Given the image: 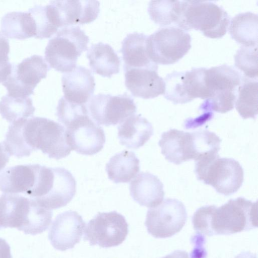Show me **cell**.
I'll list each match as a JSON object with an SVG mask.
<instances>
[{
	"mask_svg": "<svg viewBox=\"0 0 258 258\" xmlns=\"http://www.w3.org/2000/svg\"><path fill=\"white\" fill-rule=\"evenodd\" d=\"M10 156L20 158L41 150L49 158L60 159L72 150L66 129L59 123L42 117H32L11 123L3 144Z\"/></svg>",
	"mask_w": 258,
	"mask_h": 258,
	"instance_id": "cell-1",
	"label": "cell"
},
{
	"mask_svg": "<svg viewBox=\"0 0 258 258\" xmlns=\"http://www.w3.org/2000/svg\"><path fill=\"white\" fill-rule=\"evenodd\" d=\"M192 223L197 233L206 236L229 235L254 229L257 227V202L239 197L218 208L205 206L194 213Z\"/></svg>",
	"mask_w": 258,
	"mask_h": 258,
	"instance_id": "cell-2",
	"label": "cell"
},
{
	"mask_svg": "<svg viewBox=\"0 0 258 258\" xmlns=\"http://www.w3.org/2000/svg\"><path fill=\"white\" fill-rule=\"evenodd\" d=\"M52 216L51 210L40 207L29 197L17 194L0 196V228H15L35 235L47 229Z\"/></svg>",
	"mask_w": 258,
	"mask_h": 258,
	"instance_id": "cell-3",
	"label": "cell"
},
{
	"mask_svg": "<svg viewBox=\"0 0 258 258\" xmlns=\"http://www.w3.org/2000/svg\"><path fill=\"white\" fill-rule=\"evenodd\" d=\"M230 21L227 13L210 1H181L176 27L201 31L206 37L219 38L226 33Z\"/></svg>",
	"mask_w": 258,
	"mask_h": 258,
	"instance_id": "cell-4",
	"label": "cell"
},
{
	"mask_svg": "<svg viewBox=\"0 0 258 258\" xmlns=\"http://www.w3.org/2000/svg\"><path fill=\"white\" fill-rule=\"evenodd\" d=\"M197 178L211 185L220 194L229 196L241 186L244 172L240 163L229 158H220L219 154L211 155L196 161Z\"/></svg>",
	"mask_w": 258,
	"mask_h": 258,
	"instance_id": "cell-5",
	"label": "cell"
},
{
	"mask_svg": "<svg viewBox=\"0 0 258 258\" xmlns=\"http://www.w3.org/2000/svg\"><path fill=\"white\" fill-rule=\"evenodd\" d=\"M242 79V75L232 66L223 64L206 68L205 81L209 97L202 106L221 113L232 110Z\"/></svg>",
	"mask_w": 258,
	"mask_h": 258,
	"instance_id": "cell-6",
	"label": "cell"
},
{
	"mask_svg": "<svg viewBox=\"0 0 258 258\" xmlns=\"http://www.w3.org/2000/svg\"><path fill=\"white\" fill-rule=\"evenodd\" d=\"M45 48V58L49 66L62 73L72 71L78 58L88 50L89 37L79 26L61 28Z\"/></svg>",
	"mask_w": 258,
	"mask_h": 258,
	"instance_id": "cell-7",
	"label": "cell"
},
{
	"mask_svg": "<svg viewBox=\"0 0 258 258\" xmlns=\"http://www.w3.org/2000/svg\"><path fill=\"white\" fill-rule=\"evenodd\" d=\"M191 36L174 26L163 27L148 36L147 52L155 63L171 64L182 58L191 48Z\"/></svg>",
	"mask_w": 258,
	"mask_h": 258,
	"instance_id": "cell-8",
	"label": "cell"
},
{
	"mask_svg": "<svg viewBox=\"0 0 258 258\" xmlns=\"http://www.w3.org/2000/svg\"><path fill=\"white\" fill-rule=\"evenodd\" d=\"M206 68H194L186 72L174 71L164 79V97L175 104H185L197 98H209L205 81Z\"/></svg>",
	"mask_w": 258,
	"mask_h": 258,
	"instance_id": "cell-9",
	"label": "cell"
},
{
	"mask_svg": "<svg viewBox=\"0 0 258 258\" xmlns=\"http://www.w3.org/2000/svg\"><path fill=\"white\" fill-rule=\"evenodd\" d=\"M87 107L92 120L105 126L121 123L137 110L134 99L126 93L116 96L98 94L90 98Z\"/></svg>",
	"mask_w": 258,
	"mask_h": 258,
	"instance_id": "cell-10",
	"label": "cell"
},
{
	"mask_svg": "<svg viewBox=\"0 0 258 258\" xmlns=\"http://www.w3.org/2000/svg\"><path fill=\"white\" fill-rule=\"evenodd\" d=\"M187 217L183 204L176 199L168 198L148 211L145 225L148 233L153 237L165 238L179 232Z\"/></svg>",
	"mask_w": 258,
	"mask_h": 258,
	"instance_id": "cell-11",
	"label": "cell"
},
{
	"mask_svg": "<svg viewBox=\"0 0 258 258\" xmlns=\"http://www.w3.org/2000/svg\"><path fill=\"white\" fill-rule=\"evenodd\" d=\"M128 232V224L123 215L116 211L99 212L87 224L84 240L91 245L111 247L122 243Z\"/></svg>",
	"mask_w": 258,
	"mask_h": 258,
	"instance_id": "cell-12",
	"label": "cell"
},
{
	"mask_svg": "<svg viewBox=\"0 0 258 258\" xmlns=\"http://www.w3.org/2000/svg\"><path fill=\"white\" fill-rule=\"evenodd\" d=\"M49 70L42 56L33 55L13 66L11 74L2 84L9 95L28 97L41 80L46 78Z\"/></svg>",
	"mask_w": 258,
	"mask_h": 258,
	"instance_id": "cell-13",
	"label": "cell"
},
{
	"mask_svg": "<svg viewBox=\"0 0 258 258\" xmlns=\"http://www.w3.org/2000/svg\"><path fill=\"white\" fill-rule=\"evenodd\" d=\"M66 129L68 144L79 154L93 155L103 148L106 141L104 130L89 114L74 120Z\"/></svg>",
	"mask_w": 258,
	"mask_h": 258,
	"instance_id": "cell-14",
	"label": "cell"
},
{
	"mask_svg": "<svg viewBox=\"0 0 258 258\" xmlns=\"http://www.w3.org/2000/svg\"><path fill=\"white\" fill-rule=\"evenodd\" d=\"M85 223L77 212L68 211L58 215L48 233V239L56 249L64 251L73 248L80 241Z\"/></svg>",
	"mask_w": 258,
	"mask_h": 258,
	"instance_id": "cell-15",
	"label": "cell"
},
{
	"mask_svg": "<svg viewBox=\"0 0 258 258\" xmlns=\"http://www.w3.org/2000/svg\"><path fill=\"white\" fill-rule=\"evenodd\" d=\"M50 4L58 28L91 23L100 12L98 1H53Z\"/></svg>",
	"mask_w": 258,
	"mask_h": 258,
	"instance_id": "cell-16",
	"label": "cell"
},
{
	"mask_svg": "<svg viewBox=\"0 0 258 258\" xmlns=\"http://www.w3.org/2000/svg\"><path fill=\"white\" fill-rule=\"evenodd\" d=\"M157 70L158 68L124 69L126 87L134 96L143 99L163 95L165 84Z\"/></svg>",
	"mask_w": 258,
	"mask_h": 258,
	"instance_id": "cell-17",
	"label": "cell"
},
{
	"mask_svg": "<svg viewBox=\"0 0 258 258\" xmlns=\"http://www.w3.org/2000/svg\"><path fill=\"white\" fill-rule=\"evenodd\" d=\"M76 181L72 174L63 167L54 168V174L45 196L37 203L51 210L66 206L74 198Z\"/></svg>",
	"mask_w": 258,
	"mask_h": 258,
	"instance_id": "cell-18",
	"label": "cell"
},
{
	"mask_svg": "<svg viewBox=\"0 0 258 258\" xmlns=\"http://www.w3.org/2000/svg\"><path fill=\"white\" fill-rule=\"evenodd\" d=\"M63 97L68 101L87 104L94 93L95 82L92 72L79 66L72 71L65 73L61 78Z\"/></svg>",
	"mask_w": 258,
	"mask_h": 258,
	"instance_id": "cell-19",
	"label": "cell"
},
{
	"mask_svg": "<svg viewBox=\"0 0 258 258\" xmlns=\"http://www.w3.org/2000/svg\"><path fill=\"white\" fill-rule=\"evenodd\" d=\"M40 165H18L0 174V191L5 194L28 195L36 182Z\"/></svg>",
	"mask_w": 258,
	"mask_h": 258,
	"instance_id": "cell-20",
	"label": "cell"
},
{
	"mask_svg": "<svg viewBox=\"0 0 258 258\" xmlns=\"http://www.w3.org/2000/svg\"><path fill=\"white\" fill-rule=\"evenodd\" d=\"M158 144L161 153L170 162L179 165L194 160L191 133L171 129L162 134Z\"/></svg>",
	"mask_w": 258,
	"mask_h": 258,
	"instance_id": "cell-21",
	"label": "cell"
},
{
	"mask_svg": "<svg viewBox=\"0 0 258 258\" xmlns=\"http://www.w3.org/2000/svg\"><path fill=\"white\" fill-rule=\"evenodd\" d=\"M129 189L135 201L141 206L151 208L159 206L165 195L162 182L148 172L138 174L130 182Z\"/></svg>",
	"mask_w": 258,
	"mask_h": 258,
	"instance_id": "cell-22",
	"label": "cell"
},
{
	"mask_svg": "<svg viewBox=\"0 0 258 258\" xmlns=\"http://www.w3.org/2000/svg\"><path fill=\"white\" fill-rule=\"evenodd\" d=\"M120 144L128 149H137L143 146L153 134L151 123L141 114H134L117 127Z\"/></svg>",
	"mask_w": 258,
	"mask_h": 258,
	"instance_id": "cell-23",
	"label": "cell"
},
{
	"mask_svg": "<svg viewBox=\"0 0 258 258\" xmlns=\"http://www.w3.org/2000/svg\"><path fill=\"white\" fill-rule=\"evenodd\" d=\"M148 36L143 33H130L122 42L120 51L123 68H157L158 64L150 58L147 50Z\"/></svg>",
	"mask_w": 258,
	"mask_h": 258,
	"instance_id": "cell-24",
	"label": "cell"
},
{
	"mask_svg": "<svg viewBox=\"0 0 258 258\" xmlns=\"http://www.w3.org/2000/svg\"><path fill=\"white\" fill-rule=\"evenodd\" d=\"M87 57L91 70L95 74L110 78L119 72L120 60L108 44H93L88 49Z\"/></svg>",
	"mask_w": 258,
	"mask_h": 258,
	"instance_id": "cell-25",
	"label": "cell"
},
{
	"mask_svg": "<svg viewBox=\"0 0 258 258\" xmlns=\"http://www.w3.org/2000/svg\"><path fill=\"white\" fill-rule=\"evenodd\" d=\"M108 178L115 183L129 182L140 171V160L132 151L123 150L106 164Z\"/></svg>",
	"mask_w": 258,
	"mask_h": 258,
	"instance_id": "cell-26",
	"label": "cell"
},
{
	"mask_svg": "<svg viewBox=\"0 0 258 258\" xmlns=\"http://www.w3.org/2000/svg\"><path fill=\"white\" fill-rule=\"evenodd\" d=\"M229 32L231 37L242 46H257L258 16L250 12L236 15L230 21Z\"/></svg>",
	"mask_w": 258,
	"mask_h": 258,
	"instance_id": "cell-27",
	"label": "cell"
},
{
	"mask_svg": "<svg viewBox=\"0 0 258 258\" xmlns=\"http://www.w3.org/2000/svg\"><path fill=\"white\" fill-rule=\"evenodd\" d=\"M3 35L7 38L24 39L35 36L36 28L32 15L28 12H12L1 20Z\"/></svg>",
	"mask_w": 258,
	"mask_h": 258,
	"instance_id": "cell-28",
	"label": "cell"
},
{
	"mask_svg": "<svg viewBox=\"0 0 258 258\" xmlns=\"http://www.w3.org/2000/svg\"><path fill=\"white\" fill-rule=\"evenodd\" d=\"M257 80L242 76L235 104L237 111L243 119L255 118L257 114Z\"/></svg>",
	"mask_w": 258,
	"mask_h": 258,
	"instance_id": "cell-29",
	"label": "cell"
},
{
	"mask_svg": "<svg viewBox=\"0 0 258 258\" xmlns=\"http://www.w3.org/2000/svg\"><path fill=\"white\" fill-rule=\"evenodd\" d=\"M35 110L29 97L6 94L0 101V113L3 118L12 123L32 116Z\"/></svg>",
	"mask_w": 258,
	"mask_h": 258,
	"instance_id": "cell-30",
	"label": "cell"
},
{
	"mask_svg": "<svg viewBox=\"0 0 258 258\" xmlns=\"http://www.w3.org/2000/svg\"><path fill=\"white\" fill-rule=\"evenodd\" d=\"M180 1H151L148 12L151 19L161 26H176L180 13Z\"/></svg>",
	"mask_w": 258,
	"mask_h": 258,
	"instance_id": "cell-31",
	"label": "cell"
},
{
	"mask_svg": "<svg viewBox=\"0 0 258 258\" xmlns=\"http://www.w3.org/2000/svg\"><path fill=\"white\" fill-rule=\"evenodd\" d=\"M191 134L195 161L208 155L218 154L221 140L215 133L203 130L192 132Z\"/></svg>",
	"mask_w": 258,
	"mask_h": 258,
	"instance_id": "cell-32",
	"label": "cell"
},
{
	"mask_svg": "<svg viewBox=\"0 0 258 258\" xmlns=\"http://www.w3.org/2000/svg\"><path fill=\"white\" fill-rule=\"evenodd\" d=\"M234 61L243 76L257 80V46H241L234 56Z\"/></svg>",
	"mask_w": 258,
	"mask_h": 258,
	"instance_id": "cell-33",
	"label": "cell"
},
{
	"mask_svg": "<svg viewBox=\"0 0 258 258\" xmlns=\"http://www.w3.org/2000/svg\"><path fill=\"white\" fill-rule=\"evenodd\" d=\"M35 23V37L43 39L51 37L58 31L52 23L47 12L46 6L36 5L29 10Z\"/></svg>",
	"mask_w": 258,
	"mask_h": 258,
	"instance_id": "cell-34",
	"label": "cell"
},
{
	"mask_svg": "<svg viewBox=\"0 0 258 258\" xmlns=\"http://www.w3.org/2000/svg\"><path fill=\"white\" fill-rule=\"evenodd\" d=\"M10 51L8 39L0 33V83H3L11 74L12 64L9 61Z\"/></svg>",
	"mask_w": 258,
	"mask_h": 258,
	"instance_id": "cell-35",
	"label": "cell"
},
{
	"mask_svg": "<svg viewBox=\"0 0 258 258\" xmlns=\"http://www.w3.org/2000/svg\"><path fill=\"white\" fill-rule=\"evenodd\" d=\"M0 258H13L11 247L7 241L0 237Z\"/></svg>",
	"mask_w": 258,
	"mask_h": 258,
	"instance_id": "cell-36",
	"label": "cell"
},
{
	"mask_svg": "<svg viewBox=\"0 0 258 258\" xmlns=\"http://www.w3.org/2000/svg\"><path fill=\"white\" fill-rule=\"evenodd\" d=\"M10 155L5 149L3 144H0V171L4 169L9 162Z\"/></svg>",
	"mask_w": 258,
	"mask_h": 258,
	"instance_id": "cell-37",
	"label": "cell"
},
{
	"mask_svg": "<svg viewBox=\"0 0 258 258\" xmlns=\"http://www.w3.org/2000/svg\"><path fill=\"white\" fill-rule=\"evenodd\" d=\"M162 258H189V257L186 251L176 250Z\"/></svg>",
	"mask_w": 258,
	"mask_h": 258,
	"instance_id": "cell-38",
	"label": "cell"
},
{
	"mask_svg": "<svg viewBox=\"0 0 258 258\" xmlns=\"http://www.w3.org/2000/svg\"><path fill=\"white\" fill-rule=\"evenodd\" d=\"M235 258H256V256L255 254L250 252H243L237 255Z\"/></svg>",
	"mask_w": 258,
	"mask_h": 258,
	"instance_id": "cell-39",
	"label": "cell"
}]
</instances>
